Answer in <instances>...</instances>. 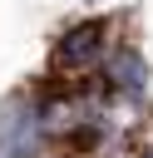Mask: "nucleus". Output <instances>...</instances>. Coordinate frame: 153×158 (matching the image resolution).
Listing matches in <instances>:
<instances>
[{
  "instance_id": "nucleus-2",
  "label": "nucleus",
  "mask_w": 153,
  "mask_h": 158,
  "mask_svg": "<svg viewBox=\"0 0 153 158\" xmlns=\"http://www.w3.org/2000/svg\"><path fill=\"white\" fill-rule=\"evenodd\" d=\"M99 64H104V89H109V94H128V99L148 94V64H143L138 49L118 44V49H109Z\"/></svg>"
},
{
  "instance_id": "nucleus-3",
  "label": "nucleus",
  "mask_w": 153,
  "mask_h": 158,
  "mask_svg": "<svg viewBox=\"0 0 153 158\" xmlns=\"http://www.w3.org/2000/svg\"><path fill=\"white\" fill-rule=\"evenodd\" d=\"M0 158H20V153H15V148H5V143H0Z\"/></svg>"
},
{
  "instance_id": "nucleus-1",
  "label": "nucleus",
  "mask_w": 153,
  "mask_h": 158,
  "mask_svg": "<svg viewBox=\"0 0 153 158\" xmlns=\"http://www.w3.org/2000/svg\"><path fill=\"white\" fill-rule=\"evenodd\" d=\"M104 54H109V20H84L74 30H64V40H59L64 69H94Z\"/></svg>"
}]
</instances>
